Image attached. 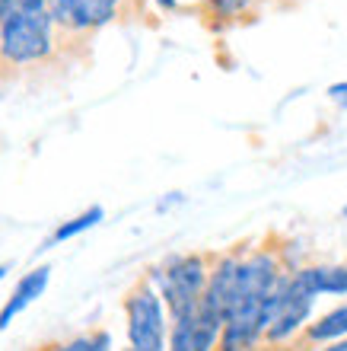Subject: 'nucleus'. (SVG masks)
Masks as SVG:
<instances>
[{
  "mask_svg": "<svg viewBox=\"0 0 347 351\" xmlns=\"http://www.w3.org/2000/svg\"><path fill=\"white\" fill-rule=\"evenodd\" d=\"M287 268L271 250L242 252L233 300L223 316L217 351H258L281 300V285Z\"/></svg>",
  "mask_w": 347,
  "mask_h": 351,
  "instance_id": "obj_1",
  "label": "nucleus"
},
{
  "mask_svg": "<svg viewBox=\"0 0 347 351\" xmlns=\"http://www.w3.org/2000/svg\"><path fill=\"white\" fill-rule=\"evenodd\" d=\"M55 48V19L42 0L19 3L10 16L0 19V61L32 64L51 55Z\"/></svg>",
  "mask_w": 347,
  "mask_h": 351,
  "instance_id": "obj_2",
  "label": "nucleus"
},
{
  "mask_svg": "<svg viewBox=\"0 0 347 351\" xmlns=\"http://www.w3.org/2000/svg\"><path fill=\"white\" fill-rule=\"evenodd\" d=\"M210 259L201 252H175L166 262L146 271V281L156 287L169 319L182 316L201 304V294L207 287Z\"/></svg>",
  "mask_w": 347,
  "mask_h": 351,
  "instance_id": "obj_3",
  "label": "nucleus"
},
{
  "mask_svg": "<svg viewBox=\"0 0 347 351\" xmlns=\"http://www.w3.org/2000/svg\"><path fill=\"white\" fill-rule=\"evenodd\" d=\"M125 329H128V348L166 351L169 313H166L156 287L146 278H140L125 297Z\"/></svg>",
  "mask_w": 347,
  "mask_h": 351,
  "instance_id": "obj_4",
  "label": "nucleus"
},
{
  "mask_svg": "<svg viewBox=\"0 0 347 351\" xmlns=\"http://www.w3.org/2000/svg\"><path fill=\"white\" fill-rule=\"evenodd\" d=\"M220 329H223V319L198 304L188 313L169 319L166 351H217Z\"/></svg>",
  "mask_w": 347,
  "mask_h": 351,
  "instance_id": "obj_5",
  "label": "nucleus"
},
{
  "mask_svg": "<svg viewBox=\"0 0 347 351\" xmlns=\"http://www.w3.org/2000/svg\"><path fill=\"white\" fill-rule=\"evenodd\" d=\"M48 16L73 32H90L118 16L121 0H42Z\"/></svg>",
  "mask_w": 347,
  "mask_h": 351,
  "instance_id": "obj_6",
  "label": "nucleus"
},
{
  "mask_svg": "<svg viewBox=\"0 0 347 351\" xmlns=\"http://www.w3.org/2000/svg\"><path fill=\"white\" fill-rule=\"evenodd\" d=\"M48 281H51V265H38V268H32V271H26V275L19 278L16 287H13V294L7 297V304L0 306V332L10 329V323H13L23 310H29L38 297L45 294Z\"/></svg>",
  "mask_w": 347,
  "mask_h": 351,
  "instance_id": "obj_7",
  "label": "nucleus"
},
{
  "mask_svg": "<svg viewBox=\"0 0 347 351\" xmlns=\"http://www.w3.org/2000/svg\"><path fill=\"white\" fill-rule=\"evenodd\" d=\"M303 335H306L309 345H329L338 342V339H347V300L338 304L335 310H329V313H322L319 319H312Z\"/></svg>",
  "mask_w": 347,
  "mask_h": 351,
  "instance_id": "obj_8",
  "label": "nucleus"
},
{
  "mask_svg": "<svg viewBox=\"0 0 347 351\" xmlns=\"http://www.w3.org/2000/svg\"><path fill=\"white\" fill-rule=\"evenodd\" d=\"M102 221H105V208H102V204H92V208H86V211H80L77 217H70V221L61 223V227H57V230L48 237V243L42 246V250H51V246H57V243L77 240L80 233L92 230V227H99Z\"/></svg>",
  "mask_w": 347,
  "mask_h": 351,
  "instance_id": "obj_9",
  "label": "nucleus"
},
{
  "mask_svg": "<svg viewBox=\"0 0 347 351\" xmlns=\"http://www.w3.org/2000/svg\"><path fill=\"white\" fill-rule=\"evenodd\" d=\"M319 297H347V265H306Z\"/></svg>",
  "mask_w": 347,
  "mask_h": 351,
  "instance_id": "obj_10",
  "label": "nucleus"
},
{
  "mask_svg": "<svg viewBox=\"0 0 347 351\" xmlns=\"http://www.w3.org/2000/svg\"><path fill=\"white\" fill-rule=\"evenodd\" d=\"M55 351H112V335L105 329H92V332L73 335L67 342H57Z\"/></svg>",
  "mask_w": 347,
  "mask_h": 351,
  "instance_id": "obj_11",
  "label": "nucleus"
},
{
  "mask_svg": "<svg viewBox=\"0 0 347 351\" xmlns=\"http://www.w3.org/2000/svg\"><path fill=\"white\" fill-rule=\"evenodd\" d=\"M210 3H214V10H217L220 16H239V13L252 10L255 0H210Z\"/></svg>",
  "mask_w": 347,
  "mask_h": 351,
  "instance_id": "obj_12",
  "label": "nucleus"
},
{
  "mask_svg": "<svg viewBox=\"0 0 347 351\" xmlns=\"http://www.w3.org/2000/svg\"><path fill=\"white\" fill-rule=\"evenodd\" d=\"M329 96L338 102V106H344V109H347V84H331L329 86Z\"/></svg>",
  "mask_w": 347,
  "mask_h": 351,
  "instance_id": "obj_13",
  "label": "nucleus"
},
{
  "mask_svg": "<svg viewBox=\"0 0 347 351\" xmlns=\"http://www.w3.org/2000/svg\"><path fill=\"white\" fill-rule=\"evenodd\" d=\"M322 351H347V339H338V342L322 345Z\"/></svg>",
  "mask_w": 347,
  "mask_h": 351,
  "instance_id": "obj_14",
  "label": "nucleus"
},
{
  "mask_svg": "<svg viewBox=\"0 0 347 351\" xmlns=\"http://www.w3.org/2000/svg\"><path fill=\"white\" fill-rule=\"evenodd\" d=\"M159 7H166V10H175V0H156Z\"/></svg>",
  "mask_w": 347,
  "mask_h": 351,
  "instance_id": "obj_15",
  "label": "nucleus"
},
{
  "mask_svg": "<svg viewBox=\"0 0 347 351\" xmlns=\"http://www.w3.org/2000/svg\"><path fill=\"white\" fill-rule=\"evenodd\" d=\"M7 271H10V262H3V265H0V281L7 278Z\"/></svg>",
  "mask_w": 347,
  "mask_h": 351,
  "instance_id": "obj_16",
  "label": "nucleus"
},
{
  "mask_svg": "<svg viewBox=\"0 0 347 351\" xmlns=\"http://www.w3.org/2000/svg\"><path fill=\"white\" fill-rule=\"evenodd\" d=\"M36 351H55V345H42V348H36Z\"/></svg>",
  "mask_w": 347,
  "mask_h": 351,
  "instance_id": "obj_17",
  "label": "nucleus"
},
{
  "mask_svg": "<svg viewBox=\"0 0 347 351\" xmlns=\"http://www.w3.org/2000/svg\"><path fill=\"white\" fill-rule=\"evenodd\" d=\"M341 217H344V221H347V204H344V208H341Z\"/></svg>",
  "mask_w": 347,
  "mask_h": 351,
  "instance_id": "obj_18",
  "label": "nucleus"
},
{
  "mask_svg": "<svg viewBox=\"0 0 347 351\" xmlns=\"http://www.w3.org/2000/svg\"><path fill=\"white\" fill-rule=\"evenodd\" d=\"M125 351H138V348H125Z\"/></svg>",
  "mask_w": 347,
  "mask_h": 351,
  "instance_id": "obj_19",
  "label": "nucleus"
}]
</instances>
